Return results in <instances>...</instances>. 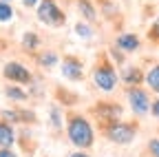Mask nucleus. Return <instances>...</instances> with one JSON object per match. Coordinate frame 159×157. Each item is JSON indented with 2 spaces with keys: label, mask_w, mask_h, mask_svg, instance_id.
Masks as SVG:
<instances>
[{
  "label": "nucleus",
  "mask_w": 159,
  "mask_h": 157,
  "mask_svg": "<svg viewBox=\"0 0 159 157\" xmlns=\"http://www.w3.org/2000/svg\"><path fill=\"white\" fill-rule=\"evenodd\" d=\"M66 135H69V142L77 148H91L95 142V131L91 126V122L86 120L84 115H71L69 122H66Z\"/></svg>",
  "instance_id": "1"
},
{
  "label": "nucleus",
  "mask_w": 159,
  "mask_h": 157,
  "mask_svg": "<svg viewBox=\"0 0 159 157\" xmlns=\"http://www.w3.org/2000/svg\"><path fill=\"white\" fill-rule=\"evenodd\" d=\"M93 82H95V86L99 91L111 93V91H115L119 77H117V71L111 67V62H102V64H97L95 71H93Z\"/></svg>",
  "instance_id": "2"
},
{
  "label": "nucleus",
  "mask_w": 159,
  "mask_h": 157,
  "mask_svg": "<svg viewBox=\"0 0 159 157\" xmlns=\"http://www.w3.org/2000/svg\"><path fill=\"white\" fill-rule=\"evenodd\" d=\"M38 20L49 27L64 25V11L57 7L55 0H40L38 2Z\"/></svg>",
  "instance_id": "3"
},
{
  "label": "nucleus",
  "mask_w": 159,
  "mask_h": 157,
  "mask_svg": "<svg viewBox=\"0 0 159 157\" xmlns=\"http://www.w3.org/2000/svg\"><path fill=\"white\" fill-rule=\"evenodd\" d=\"M126 100H128V106L130 111L137 115V117H144L150 113V95L142 89V86H128L126 91Z\"/></svg>",
  "instance_id": "4"
},
{
  "label": "nucleus",
  "mask_w": 159,
  "mask_h": 157,
  "mask_svg": "<svg viewBox=\"0 0 159 157\" xmlns=\"http://www.w3.org/2000/svg\"><path fill=\"white\" fill-rule=\"evenodd\" d=\"M135 124H128V122H113L108 128H106V140H111L113 144H119V146H126L135 140Z\"/></svg>",
  "instance_id": "5"
},
{
  "label": "nucleus",
  "mask_w": 159,
  "mask_h": 157,
  "mask_svg": "<svg viewBox=\"0 0 159 157\" xmlns=\"http://www.w3.org/2000/svg\"><path fill=\"white\" fill-rule=\"evenodd\" d=\"M2 75L7 77L9 82H16V84H31V71L25 64L16 62V60H11V62L5 64Z\"/></svg>",
  "instance_id": "6"
},
{
  "label": "nucleus",
  "mask_w": 159,
  "mask_h": 157,
  "mask_svg": "<svg viewBox=\"0 0 159 157\" xmlns=\"http://www.w3.org/2000/svg\"><path fill=\"white\" fill-rule=\"evenodd\" d=\"M62 75L66 77V80H73V82L82 80L84 69H82V64H80V60H75V58H66V60L62 62Z\"/></svg>",
  "instance_id": "7"
},
{
  "label": "nucleus",
  "mask_w": 159,
  "mask_h": 157,
  "mask_svg": "<svg viewBox=\"0 0 159 157\" xmlns=\"http://www.w3.org/2000/svg\"><path fill=\"white\" fill-rule=\"evenodd\" d=\"M139 38L135 35V33H119L117 38H115V47L119 49V51H124V53H133V51H137L139 49Z\"/></svg>",
  "instance_id": "8"
},
{
  "label": "nucleus",
  "mask_w": 159,
  "mask_h": 157,
  "mask_svg": "<svg viewBox=\"0 0 159 157\" xmlns=\"http://www.w3.org/2000/svg\"><path fill=\"white\" fill-rule=\"evenodd\" d=\"M122 80L128 84V86H139L144 82V73L139 71L137 67H124L122 71Z\"/></svg>",
  "instance_id": "9"
},
{
  "label": "nucleus",
  "mask_w": 159,
  "mask_h": 157,
  "mask_svg": "<svg viewBox=\"0 0 159 157\" xmlns=\"http://www.w3.org/2000/svg\"><path fill=\"white\" fill-rule=\"evenodd\" d=\"M13 144H16L13 126H9L7 122H0V148H11Z\"/></svg>",
  "instance_id": "10"
},
{
  "label": "nucleus",
  "mask_w": 159,
  "mask_h": 157,
  "mask_svg": "<svg viewBox=\"0 0 159 157\" xmlns=\"http://www.w3.org/2000/svg\"><path fill=\"white\" fill-rule=\"evenodd\" d=\"M144 82H146V86H148L150 91L159 93V64H155V67L144 75Z\"/></svg>",
  "instance_id": "11"
},
{
  "label": "nucleus",
  "mask_w": 159,
  "mask_h": 157,
  "mask_svg": "<svg viewBox=\"0 0 159 157\" xmlns=\"http://www.w3.org/2000/svg\"><path fill=\"white\" fill-rule=\"evenodd\" d=\"M38 62L42 64L44 69H51V67H55V64L60 62V58H57L55 51H44V53H40V55H38Z\"/></svg>",
  "instance_id": "12"
},
{
  "label": "nucleus",
  "mask_w": 159,
  "mask_h": 157,
  "mask_svg": "<svg viewBox=\"0 0 159 157\" xmlns=\"http://www.w3.org/2000/svg\"><path fill=\"white\" fill-rule=\"evenodd\" d=\"M5 95L9 97V100H13V102H25V100H27V93L20 89V84L7 86V89H5Z\"/></svg>",
  "instance_id": "13"
},
{
  "label": "nucleus",
  "mask_w": 159,
  "mask_h": 157,
  "mask_svg": "<svg viewBox=\"0 0 159 157\" xmlns=\"http://www.w3.org/2000/svg\"><path fill=\"white\" fill-rule=\"evenodd\" d=\"M77 9H80V13H82L86 20H95L97 18V13H95V9H93V5L89 2V0H77Z\"/></svg>",
  "instance_id": "14"
},
{
  "label": "nucleus",
  "mask_w": 159,
  "mask_h": 157,
  "mask_svg": "<svg viewBox=\"0 0 159 157\" xmlns=\"http://www.w3.org/2000/svg\"><path fill=\"white\" fill-rule=\"evenodd\" d=\"M22 47H25L27 51H33V49H38V47H40V38H38V33H31V31H27V33L22 35Z\"/></svg>",
  "instance_id": "15"
},
{
  "label": "nucleus",
  "mask_w": 159,
  "mask_h": 157,
  "mask_svg": "<svg viewBox=\"0 0 159 157\" xmlns=\"http://www.w3.org/2000/svg\"><path fill=\"white\" fill-rule=\"evenodd\" d=\"M13 18V7L5 0H0V22H9Z\"/></svg>",
  "instance_id": "16"
},
{
  "label": "nucleus",
  "mask_w": 159,
  "mask_h": 157,
  "mask_svg": "<svg viewBox=\"0 0 159 157\" xmlns=\"http://www.w3.org/2000/svg\"><path fill=\"white\" fill-rule=\"evenodd\" d=\"M75 33H77L80 38H93V29H91L89 25H84V22H77V25H75Z\"/></svg>",
  "instance_id": "17"
},
{
  "label": "nucleus",
  "mask_w": 159,
  "mask_h": 157,
  "mask_svg": "<svg viewBox=\"0 0 159 157\" xmlns=\"http://www.w3.org/2000/svg\"><path fill=\"white\" fill-rule=\"evenodd\" d=\"M148 153H150L152 157H159V140H157V137L148 142Z\"/></svg>",
  "instance_id": "18"
},
{
  "label": "nucleus",
  "mask_w": 159,
  "mask_h": 157,
  "mask_svg": "<svg viewBox=\"0 0 159 157\" xmlns=\"http://www.w3.org/2000/svg\"><path fill=\"white\" fill-rule=\"evenodd\" d=\"M51 122H53L55 128L62 126V120H60V111H57V109H51Z\"/></svg>",
  "instance_id": "19"
},
{
  "label": "nucleus",
  "mask_w": 159,
  "mask_h": 157,
  "mask_svg": "<svg viewBox=\"0 0 159 157\" xmlns=\"http://www.w3.org/2000/svg\"><path fill=\"white\" fill-rule=\"evenodd\" d=\"M150 113H152V117L159 122V100H152V104H150Z\"/></svg>",
  "instance_id": "20"
},
{
  "label": "nucleus",
  "mask_w": 159,
  "mask_h": 157,
  "mask_svg": "<svg viewBox=\"0 0 159 157\" xmlns=\"http://www.w3.org/2000/svg\"><path fill=\"white\" fill-rule=\"evenodd\" d=\"M150 38H152L155 42H159V22L152 25V29H150Z\"/></svg>",
  "instance_id": "21"
},
{
  "label": "nucleus",
  "mask_w": 159,
  "mask_h": 157,
  "mask_svg": "<svg viewBox=\"0 0 159 157\" xmlns=\"http://www.w3.org/2000/svg\"><path fill=\"white\" fill-rule=\"evenodd\" d=\"M0 157H18L11 148H0Z\"/></svg>",
  "instance_id": "22"
},
{
  "label": "nucleus",
  "mask_w": 159,
  "mask_h": 157,
  "mask_svg": "<svg viewBox=\"0 0 159 157\" xmlns=\"http://www.w3.org/2000/svg\"><path fill=\"white\" fill-rule=\"evenodd\" d=\"M38 2H40V0H22V5L29 7V9H31V7H38Z\"/></svg>",
  "instance_id": "23"
},
{
  "label": "nucleus",
  "mask_w": 159,
  "mask_h": 157,
  "mask_svg": "<svg viewBox=\"0 0 159 157\" xmlns=\"http://www.w3.org/2000/svg\"><path fill=\"white\" fill-rule=\"evenodd\" d=\"M69 157H91L89 153H84V150H77V153H71Z\"/></svg>",
  "instance_id": "24"
},
{
  "label": "nucleus",
  "mask_w": 159,
  "mask_h": 157,
  "mask_svg": "<svg viewBox=\"0 0 159 157\" xmlns=\"http://www.w3.org/2000/svg\"><path fill=\"white\" fill-rule=\"evenodd\" d=\"M5 2H9V0H5Z\"/></svg>",
  "instance_id": "25"
},
{
  "label": "nucleus",
  "mask_w": 159,
  "mask_h": 157,
  "mask_svg": "<svg viewBox=\"0 0 159 157\" xmlns=\"http://www.w3.org/2000/svg\"><path fill=\"white\" fill-rule=\"evenodd\" d=\"M157 22H159V18H157Z\"/></svg>",
  "instance_id": "26"
}]
</instances>
